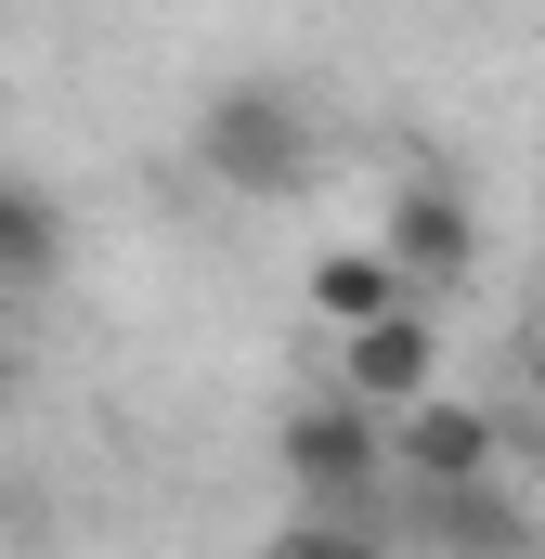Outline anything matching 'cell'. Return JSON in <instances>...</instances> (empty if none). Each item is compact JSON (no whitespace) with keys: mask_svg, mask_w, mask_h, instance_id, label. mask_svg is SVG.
<instances>
[{"mask_svg":"<svg viewBox=\"0 0 545 559\" xmlns=\"http://www.w3.org/2000/svg\"><path fill=\"white\" fill-rule=\"evenodd\" d=\"M520 404H533V417H545V325H533V338H520Z\"/></svg>","mask_w":545,"mask_h":559,"instance_id":"cell-10","label":"cell"},{"mask_svg":"<svg viewBox=\"0 0 545 559\" xmlns=\"http://www.w3.org/2000/svg\"><path fill=\"white\" fill-rule=\"evenodd\" d=\"M195 169L221 195H299L312 182V105L286 79H221L195 105Z\"/></svg>","mask_w":545,"mask_h":559,"instance_id":"cell-2","label":"cell"},{"mask_svg":"<svg viewBox=\"0 0 545 559\" xmlns=\"http://www.w3.org/2000/svg\"><path fill=\"white\" fill-rule=\"evenodd\" d=\"M364 248L403 274V299H441V286H468V274H481V209H468L455 182H428V169H415L403 195L377 209V235H364Z\"/></svg>","mask_w":545,"mask_h":559,"instance_id":"cell-4","label":"cell"},{"mask_svg":"<svg viewBox=\"0 0 545 559\" xmlns=\"http://www.w3.org/2000/svg\"><path fill=\"white\" fill-rule=\"evenodd\" d=\"M390 508H403V521H377L390 547H403V534H428L441 559H545L507 481H481V495H390Z\"/></svg>","mask_w":545,"mask_h":559,"instance_id":"cell-6","label":"cell"},{"mask_svg":"<svg viewBox=\"0 0 545 559\" xmlns=\"http://www.w3.org/2000/svg\"><path fill=\"white\" fill-rule=\"evenodd\" d=\"M272 559H403V547H390L377 521H286V534H272Z\"/></svg>","mask_w":545,"mask_h":559,"instance_id":"cell-9","label":"cell"},{"mask_svg":"<svg viewBox=\"0 0 545 559\" xmlns=\"http://www.w3.org/2000/svg\"><path fill=\"white\" fill-rule=\"evenodd\" d=\"M272 468L299 495V521H377L390 508V429L338 391H312L299 417H272Z\"/></svg>","mask_w":545,"mask_h":559,"instance_id":"cell-1","label":"cell"},{"mask_svg":"<svg viewBox=\"0 0 545 559\" xmlns=\"http://www.w3.org/2000/svg\"><path fill=\"white\" fill-rule=\"evenodd\" d=\"M312 312H325L338 338H364V325L415 312V299H403V274H390L377 248H325V261H312Z\"/></svg>","mask_w":545,"mask_h":559,"instance_id":"cell-7","label":"cell"},{"mask_svg":"<svg viewBox=\"0 0 545 559\" xmlns=\"http://www.w3.org/2000/svg\"><path fill=\"white\" fill-rule=\"evenodd\" d=\"M428 391H441V325H428V312H390V325L338 338V404H364L377 429L415 417Z\"/></svg>","mask_w":545,"mask_h":559,"instance_id":"cell-5","label":"cell"},{"mask_svg":"<svg viewBox=\"0 0 545 559\" xmlns=\"http://www.w3.org/2000/svg\"><path fill=\"white\" fill-rule=\"evenodd\" d=\"M52 274H65V209L0 169V286H52Z\"/></svg>","mask_w":545,"mask_h":559,"instance_id":"cell-8","label":"cell"},{"mask_svg":"<svg viewBox=\"0 0 545 559\" xmlns=\"http://www.w3.org/2000/svg\"><path fill=\"white\" fill-rule=\"evenodd\" d=\"M481 481H507V417L494 404L428 391L415 417H390V495H481Z\"/></svg>","mask_w":545,"mask_h":559,"instance_id":"cell-3","label":"cell"},{"mask_svg":"<svg viewBox=\"0 0 545 559\" xmlns=\"http://www.w3.org/2000/svg\"><path fill=\"white\" fill-rule=\"evenodd\" d=\"M533 325H545V286H533Z\"/></svg>","mask_w":545,"mask_h":559,"instance_id":"cell-11","label":"cell"}]
</instances>
